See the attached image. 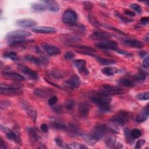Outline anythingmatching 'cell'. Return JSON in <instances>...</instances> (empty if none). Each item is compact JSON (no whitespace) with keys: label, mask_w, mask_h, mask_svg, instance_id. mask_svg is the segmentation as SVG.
Masks as SVG:
<instances>
[{"label":"cell","mask_w":149,"mask_h":149,"mask_svg":"<svg viewBox=\"0 0 149 149\" xmlns=\"http://www.w3.org/2000/svg\"><path fill=\"white\" fill-rule=\"evenodd\" d=\"M90 100L92 102L97 105L100 110L102 112H108L110 111V102L111 98L110 96L100 93L92 95L90 97Z\"/></svg>","instance_id":"6da1fadb"},{"label":"cell","mask_w":149,"mask_h":149,"mask_svg":"<svg viewBox=\"0 0 149 149\" xmlns=\"http://www.w3.org/2000/svg\"><path fill=\"white\" fill-rule=\"evenodd\" d=\"M1 129L6 134V136L8 139L12 140L17 144H22L20 132L19 127L17 125H15L12 130L5 126L1 125Z\"/></svg>","instance_id":"7a4b0ae2"},{"label":"cell","mask_w":149,"mask_h":149,"mask_svg":"<svg viewBox=\"0 0 149 149\" xmlns=\"http://www.w3.org/2000/svg\"><path fill=\"white\" fill-rule=\"evenodd\" d=\"M130 118V113L126 111H120L111 117L110 121L116 126H122L126 125Z\"/></svg>","instance_id":"3957f363"},{"label":"cell","mask_w":149,"mask_h":149,"mask_svg":"<svg viewBox=\"0 0 149 149\" xmlns=\"http://www.w3.org/2000/svg\"><path fill=\"white\" fill-rule=\"evenodd\" d=\"M0 93L2 95L8 96H20L23 93L20 88L3 83L0 86Z\"/></svg>","instance_id":"277c9868"},{"label":"cell","mask_w":149,"mask_h":149,"mask_svg":"<svg viewBox=\"0 0 149 149\" xmlns=\"http://www.w3.org/2000/svg\"><path fill=\"white\" fill-rule=\"evenodd\" d=\"M100 93L110 96L114 95H119L125 93L126 91L119 87L111 86L108 84H104L102 86V88L98 91Z\"/></svg>","instance_id":"5b68a950"},{"label":"cell","mask_w":149,"mask_h":149,"mask_svg":"<svg viewBox=\"0 0 149 149\" xmlns=\"http://www.w3.org/2000/svg\"><path fill=\"white\" fill-rule=\"evenodd\" d=\"M77 20V13L72 9L66 10L62 16V20L63 23L70 25H74Z\"/></svg>","instance_id":"8992f818"},{"label":"cell","mask_w":149,"mask_h":149,"mask_svg":"<svg viewBox=\"0 0 149 149\" xmlns=\"http://www.w3.org/2000/svg\"><path fill=\"white\" fill-rule=\"evenodd\" d=\"M20 102L22 109L24 110L26 115L31 119L34 123H36L37 118V113L36 111L29 102L25 100H22Z\"/></svg>","instance_id":"52a82bcc"},{"label":"cell","mask_w":149,"mask_h":149,"mask_svg":"<svg viewBox=\"0 0 149 149\" xmlns=\"http://www.w3.org/2000/svg\"><path fill=\"white\" fill-rule=\"evenodd\" d=\"M109 132H114L111 128L108 127L105 125H98L95 126L92 132H91L94 136H95L99 140L105 134H107Z\"/></svg>","instance_id":"ba28073f"},{"label":"cell","mask_w":149,"mask_h":149,"mask_svg":"<svg viewBox=\"0 0 149 149\" xmlns=\"http://www.w3.org/2000/svg\"><path fill=\"white\" fill-rule=\"evenodd\" d=\"M118 43L114 41H111L109 40H103L98 42L95 44V46L100 49H111L116 50L118 49Z\"/></svg>","instance_id":"9c48e42d"},{"label":"cell","mask_w":149,"mask_h":149,"mask_svg":"<svg viewBox=\"0 0 149 149\" xmlns=\"http://www.w3.org/2000/svg\"><path fill=\"white\" fill-rule=\"evenodd\" d=\"M31 36V33L24 30H16L11 31L6 35L7 40L15 38H25Z\"/></svg>","instance_id":"30bf717a"},{"label":"cell","mask_w":149,"mask_h":149,"mask_svg":"<svg viewBox=\"0 0 149 149\" xmlns=\"http://www.w3.org/2000/svg\"><path fill=\"white\" fill-rule=\"evenodd\" d=\"M112 35L107 32L102 31H95L89 36V38L93 40H109Z\"/></svg>","instance_id":"8fae6325"},{"label":"cell","mask_w":149,"mask_h":149,"mask_svg":"<svg viewBox=\"0 0 149 149\" xmlns=\"http://www.w3.org/2000/svg\"><path fill=\"white\" fill-rule=\"evenodd\" d=\"M42 47L47 54L50 56L57 55L61 53V49L58 47L51 44L43 43Z\"/></svg>","instance_id":"7c38bea8"},{"label":"cell","mask_w":149,"mask_h":149,"mask_svg":"<svg viewBox=\"0 0 149 149\" xmlns=\"http://www.w3.org/2000/svg\"><path fill=\"white\" fill-rule=\"evenodd\" d=\"M73 65L74 67L78 70V71L83 74H88L89 73L88 70L86 68V61L83 59H76L73 61Z\"/></svg>","instance_id":"4fadbf2b"},{"label":"cell","mask_w":149,"mask_h":149,"mask_svg":"<svg viewBox=\"0 0 149 149\" xmlns=\"http://www.w3.org/2000/svg\"><path fill=\"white\" fill-rule=\"evenodd\" d=\"M2 76L4 78L10 80L17 81H22L24 80V77L23 76L13 72H3L2 73Z\"/></svg>","instance_id":"5bb4252c"},{"label":"cell","mask_w":149,"mask_h":149,"mask_svg":"<svg viewBox=\"0 0 149 149\" xmlns=\"http://www.w3.org/2000/svg\"><path fill=\"white\" fill-rule=\"evenodd\" d=\"M37 22L31 19H19L16 22V24L21 27L23 28H30L34 27L37 25Z\"/></svg>","instance_id":"9a60e30c"},{"label":"cell","mask_w":149,"mask_h":149,"mask_svg":"<svg viewBox=\"0 0 149 149\" xmlns=\"http://www.w3.org/2000/svg\"><path fill=\"white\" fill-rule=\"evenodd\" d=\"M54 91L49 88H37L34 91L35 95L41 98H47L51 95Z\"/></svg>","instance_id":"2e32d148"},{"label":"cell","mask_w":149,"mask_h":149,"mask_svg":"<svg viewBox=\"0 0 149 149\" xmlns=\"http://www.w3.org/2000/svg\"><path fill=\"white\" fill-rule=\"evenodd\" d=\"M31 31L38 34H51L56 32V29L53 27L49 26H38L33 28Z\"/></svg>","instance_id":"e0dca14e"},{"label":"cell","mask_w":149,"mask_h":149,"mask_svg":"<svg viewBox=\"0 0 149 149\" xmlns=\"http://www.w3.org/2000/svg\"><path fill=\"white\" fill-rule=\"evenodd\" d=\"M51 126L58 130H66L67 125L61 119L55 118H51L49 120Z\"/></svg>","instance_id":"ac0fdd59"},{"label":"cell","mask_w":149,"mask_h":149,"mask_svg":"<svg viewBox=\"0 0 149 149\" xmlns=\"http://www.w3.org/2000/svg\"><path fill=\"white\" fill-rule=\"evenodd\" d=\"M19 69L23 74L28 76L29 78H30L32 80H37L39 78L38 74L36 72L33 70L32 69H31L27 66H20L19 67Z\"/></svg>","instance_id":"d6986e66"},{"label":"cell","mask_w":149,"mask_h":149,"mask_svg":"<svg viewBox=\"0 0 149 149\" xmlns=\"http://www.w3.org/2000/svg\"><path fill=\"white\" fill-rule=\"evenodd\" d=\"M30 41L27 40L25 38H15L8 40V44L10 47H22L29 43Z\"/></svg>","instance_id":"ffe728a7"},{"label":"cell","mask_w":149,"mask_h":149,"mask_svg":"<svg viewBox=\"0 0 149 149\" xmlns=\"http://www.w3.org/2000/svg\"><path fill=\"white\" fill-rule=\"evenodd\" d=\"M24 59L27 61L34 63L37 65H45L48 62V59L45 57L37 58L33 55H26L24 57Z\"/></svg>","instance_id":"44dd1931"},{"label":"cell","mask_w":149,"mask_h":149,"mask_svg":"<svg viewBox=\"0 0 149 149\" xmlns=\"http://www.w3.org/2000/svg\"><path fill=\"white\" fill-rule=\"evenodd\" d=\"M105 144L109 148H122L123 144L118 143L116 138L113 136H108L105 139Z\"/></svg>","instance_id":"7402d4cb"},{"label":"cell","mask_w":149,"mask_h":149,"mask_svg":"<svg viewBox=\"0 0 149 149\" xmlns=\"http://www.w3.org/2000/svg\"><path fill=\"white\" fill-rule=\"evenodd\" d=\"M66 85L71 88H76L80 86L81 84L80 79L77 76H73L65 81Z\"/></svg>","instance_id":"603a6c76"},{"label":"cell","mask_w":149,"mask_h":149,"mask_svg":"<svg viewBox=\"0 0 149 149\" xmlns=\"http://www.w3.org/2000/svg\"><path fill=\"white\" fill-rule=\"evenodd\" d=\"M149 115V110H148V104L143 108V109L137 115L135 119V121L137 123H142L145 122Z\"/></svg>","instance_id":"cb8c5ba5"},{"label":"cell","mask_w":149,"mask_h":149,"mask_svg":"<svg viewBox=\"0 0 149 149\" xmlns=\"http://www.w3.org/2000/svg\"><path fill=\"white\" fill-rule=\"evenodd\" d=\"M123 42L126 45L134 48H143L144 44L142 42L133 38H126L123 40Z\"/></svg>","instance_id":"d4e9b609"},{"label":"cell","mask_w":149,"mask_h":149,"mask_svg":"<svg viewBox=\"0 0 149 149\" xmlns=\"http://www.w3.org/2000/svg\"><path fill=\"white\" fill-rule=\"evenodd\" d=\"M27 132L28 133L29 137L32 143H36L38 142L40 139V136L37 132V130L31 127H29L26 129Z\"/></svg>","instance_id":"484cf974"},{"label":"cell","mask_w":149,"mask_h":149,"mask_svg":"<svg viewBox=\"0 0 149 149\" xmlns=\"http://www.w3.org/2000/svg\"><path fill=\"white\" fill-rule=\"evenodd\" d=\"M42 2L46 6V8L49 9L50 11L56 12H58L59 10V5L56 1L47 0L43 1Z\"/></svg>","instance_id":"4316f807"},{"label":"cell","mask_w":149,"mask_h":149,"mask_svg":"<svg viewBox=\"0 0 149 149\" xmlns=\"http://www.w3.org/2000/svg\"><path fill=\"white\" fill-rule=\"evenodd\" d=\"M80 136L82 137L86 143L91 146H94L99 140V139L94 136L91 133L90 134L80 133Z\"/></svg>","instance_id":"83f0119b"},{"label":"cell","mask_w":149,"mask_h":149,"mask_svg":"<svg viewBox=\"0 0 149 149\" xmlns=\"http://www.w3.org/2000/svg\"><path fill=\"white\" fill-rule=\"evenodd\" d=\"M90 109V105L87 102H81L78 107V112L80 116L86 117L89 113Z\"/></svg>","instance_id":"f1b7e54d"},{"label":"cell","mask_w":149,"mask_h":149,"mask_svg":"<svg viewBox=\"0 0 149 149\" xmlns=\"http://www.w3.org/2000/svg\"><path fill=\"white\" fill-rule=\"evenodd\" d=\"M66 130H67L69 134L73 136H76L78 134L80 135V134L78 127L72 123H70L68 126H67Z\"/></svg>","instance_id":"f546056e"},{"label":"cell","mask_w":149,"mask_h":149,"mask_svg":"<svg viewBox=\"0 0 149 149\" xmlns=\"http://www.w3.org/2000/svg\"><path fill=\"white\" fill-rule=\"evenodd\" d=\"M101 71L104 75L110 76L117 73L118 69L115 66H105L102 68Z\"/></svg>","instance_id":"4dcf8cb0"},{"label":"cell","mask_w":149,"mask_h":149,"mask_svg":"<svg viewBox=\"0 0 149 149\" xmlns=\"http://www.w3.org/2000/svg\"><path fill=\"white\" fill-rule=\"evenodd\" d=\"M118 82L122 86L126 87H133L135 86V83L132 79L127 78H122L120 79Z\"/></svg>","instance_id":"1f68e13d"},{"label":"cell","mask_w":149,"mask_h":149,"mask_svg":"<svg viewBox=\"0 0 149 149\" xmlns=\"http://www.w3.org/2000/svg\"><path fill=\"white\" fill-rule=\"evenodd\" d=\"M31 9L35 12H41L46 9V6L42 3L34 2L31 4Z\"/></svg>","instance_id":"d6a6232c"},{"label":"cell","mask_w":149,"mask_h":149,"mask_svg":"<svg viewBox=\"0 0 149 149\" xmlns=\"http://www.w3.org/2000/svg\"><path fill=\"white\" fill-rule=\"evenodd\" d=\"M2 56L5 58L9 59L12 61H17L19 59V58L17 57V54L14 51H7L4 52L2 54Z\"/></svg>","instance_id":"836d02e7"},{"label":"cell","mask_w":149,"mask_h":149,"mask_svg":"<svg viewBox=\"0 0 149 149\" xmlns=\"http://www.w3.org/2000/svg\"><path fill=\"white\" fill-rule=\"evenodd\" d=\"M65 147L67 148H71V149H84V148H87L84 144H82L81 143H77V142H73L72 143L66 144L65 146Z\"/></svg>","instance_id":"e575fe53"},{"label":"cell","mask_w":149,"mask_h":149,"mask_svg":"<svg viewBox=\"0 0 149 149\" xmlns=\"http://www.w3.org/2000/svg\"><path fill=\"white\" fill-rule=\"evenodd\" d=\"M95 58L97 59V61L100 63L102 65H113L116 63V62L113 60L109 59H106V58H101L99 56H95Z\"/></svg>","instance_id":"d590c367"},{"label":"cell","mask_w":149,"mask_h":149,"mask_svg":"<svg viewBox=\"0 0 149 149\" xmlns=\"http://www.w3.org/2000/svg\"><path fill=\"white\" fill-rule=\"evenodd\" d=\"M147 74L145 71L140 70L134 75V77L137 81H143L146 79Z\"/></svg>","instance_id":"8d00e7d4"},{"label":"cell","mask_w":149,"mask_h":149,"mask_svg":"<svg viewBox=\"0 0 149 149\" xmlns=\"http://www.w3.org/2000/svg\"><path fill=\"white\" fill-rule=\"evenodd\" d=\"M136 97L139 100H148L149 99V92L148 91H144V92H141L138 93Z\"/></svg>","instance_id":"74e56055"},{"label":"cell","mask_w":149,"mask_h":149,"mask_svg":"<svg viewBox=\"0 0 149 149\" xmlns=\"http://www.w3.org/2000/svg\"><path fill=\"white\" fill-rule=\"evenodd\" d=\"M75 105L74 101L72 99H68L65 102V107L68 111H72Z\"/></svg>","instance_id":"f35d334b"},{"label":"cell","mask_w":149,"mask_h":149,"mask_svg":"<svg viewBox=\"0 0 149 149\" xmlns=\"http://www.w3.org/2000/svg\"><path fill=\"white\" fill-rule=\"evenodd\" d=\"M72 47H74L79 49H81L83 50V51H87V52H95V49H94L93 48H91L89 46H86V45H71Z\"/></svg>","instance_id":"ab89813d"},{"label":"cell","mask_w":149,"mask_h":149,"mask_svg":"<svg viewBox=\"0 0 149 149\" xmlns=\"http://www.w3.org/2000/svg\"><path fill=\"white\" fill-rule=\"evenodd\" d=\"M124 134L125 137V139L126 140V141L130 144H131L133 141V139L131 136L130 132L128 128H125L124 129Z\"/></svg>","instance_id":"60d3db41"},{"label":"cell","mask_w":149,"mask_h":149,"mask_svg":"<svg viewBox=\"0 0 149 149\" xmlns=\"http://www.w3.org/2000/svg\"><path fill=\"white\" fill-rule=\"evenodd\" d=\"M130 134L133 139H137L141 136V132L139 129H134L130 132Z\"/></svg>","instance_id":"b9f144b4"},{"label":"cell","mask_w":149,"mask_h":149,"mask_svg":"<svg viewBox=\"0 0 149 149\" xmlns=\"http://www.w3.org/2000/svg\"><path fill=\"white\" fill-rule=\"evenodd\" d=\"M115 15L116 17H118L122 22H123L125 23H128L130 22H132L133 21L132 19H129L127 17H126L125 16H123V15H122L120 13H118V12H116L115 13Z\"/></svg>","instance_id":"7bdbcfd3"},{"label":"cell","mask_w":149,"mask_h":149,"mask_svg":"<svg viewBox=\"0 0 149 149\" xmlns=\"http://www.w3.org/2000/svg\"><path fill=\"white\" fill-rule=\"evenodd\" d=\"M101 26H102V27H106L107 29H110L111 30H113V31H115L117 33H120L122 34H125V33H124L123 31H122L121 30L113 27V26H111L109 24H107V23H101Z\"/></svg>","instance_id":"ee69618b"},{"label":"cell","mask_w":149,"mask_h":149,"mask_svg":"<svg viewBox=\"0 0 149 149\" xmlns=\"http://www.w3.org/2000/svg\"><path fill=\"white\" fill-rule=\"evenodd\" d=\"M88 19L89 22L94 26L96 27H99L101 26V23L99 22L94 17L92 16L91 15H88Z\"/></svg>","instance_id":"f6af8a7d"},{"label":"cell","mask_w":149,"mask_h":149,"mask_svg":"<svg viewBox=\"0 0 149 149\" xmlns=\"http://www.w3.org/2000/svg\"><path fill=\"white\" fill-rule=\"evenodd\" d=\"M52 109L55 113L57 114H61L63 112V108L61 105H53V107H52Z\"/></svg>","instance_id":"bcb514c9"},{"label":"cell","mask_w":149,"mask_h":149,"mask_svg":"<svg viewBox=\"0 0 149 149\" xmlns=\"http://www.w3.org/2000/svg\"><path fill=\"white\" fill-rule=\"evenodd\" d=\"M130 8L133 10H134L136 12L138 13H141V12H142V9H141V7L137 4V3H132L130 5Z\"/></svg>","instance_id":"7dc6e473"},{"label":"cell","mask_w":149,"mask_h":149,"mask_svg":"<svg viewBox=\"0 0 149 149\" xmlns=\"http://www.w3.org/2000/svg\"><path fill=\"white\" fill-rule=\"evenodd\" d=\"M58 101V97L55 95H52L49 97L48 101V103L50 106L54 105Z\"/></svg>","instance_id":"c3c4849f"},{"label":"cell","mask_w":149,"mask_h":149,"mask_svg":"<svg viewBox=\"0 0 149 149\" xmlns=\"http://www.w3.org/2000/svg\"><path fill=\"white\" fill-rule=\"evenodd\" d=\"M51 75L54 77V78H56V79H60V78H62V73L57 70H53L52 71V72H51Z\"/></svg>","instance_id":"681fc988"},{"label":"cell","mask_w":149,"mask_h":149,"mask_svg":"<svg viewBox=\"0 0 149 149\" xmlns=\"http://www.w3.org/2000/svg\"><path fill=\"white\" fill-rule=\"evenodd\" d=\"M0 104H1L0 105H1V108L2 109H5V108L9 107L11 103H10V101H7V100H1V102H0Z\"/></svg>","instance_id":"f907efd6"},{"label":"cell","mask_w":149,"mask_h":149,"mask_svg":"<svg viewBox=\"0 0 149 149\" xmlns=\"http://www.w3.org/2000/svg\"><path fill=\"white\" fill-rule=\"evenodd\" d=\"M146 143V140L144 139H139L137 141V142L136 143L134 148L136 149L138 148H140L141 147H142V146Z\"/></svg>","instance_id":"816d5d0a"},{"label":"cell","mask_w":149,"mask_h":149,"mask_svg":"<svg viewBox=\"0 0 149 149\" xmlns=\"http://www.w3.org/2000/svg\"><path fill=\"white\" fill-rule=\"evenodd\" d=\"M115 51H116V52H117L119 54H121V55H125V56H132V54L127 52L126 51H124V50H122V49H119L118 48L116 49Z\"/></svg>","instance_id":"f5cc1de1"},{"label":"cell","mask_w":149,"mask_h":149,"mask_svg":"<svg viewBox=\"0 0 149 149\" xmlns=\"http://www.w3.org/2000/svg\"><path fill=\"white\" fill-rule=\"evenodd\" d=\"M83 5L84 8L87 10H91L93 8V4L88 1H84L83 2Z\"/></svg>","instance_id":"db71d44e"},{"label":"cell","mask_w":149,"mask_h":149,"mask_svg":"<svg viewBox=\"0 0 149 149\" xmlns=\"http://www.w3.org/2000/svg\"><path fill=\"white\" fill-rule=\"evenodd\" d=\"M74 57V54L72 52H67L66 53H65V54L64 55V58L68 60H70L73 59Z\"/></svg>","instance_id":"11a10c76"},{"label":"cell","mask_w":149,"mask_h":149,"mask_svg":"<svg viewBox=\"0 0 149 149\" xmlns=\"http://www.w3.org/2000/svg\"><path fill=\"white\" fill-rule=\"evenodd\" d=\"M142 65L144 68H148L149 67V62H148V55H147L144 58L142 62Z\"/></svg>","instance_id":"9f6ffc18"},{"label":"cell","mask_w":149,"mask_h":149,"mask_svg":"<svg viewBox=\"0 0 149 149\" xmlns=\"http://www.w3.org/2000/svg\"><path fill=\"white\" fill-rule=\"evenodd\" d=\"M54 141H55V144H56L58 146H59V147H65V145L63 144V143L62 140L61 139H59V138H55V140H54Z\"/></svg>","instance_id":"6f0895ef"},{"label":"cell","mask_w":149,"mask_h":149,"mask_svg":"<svg viewBox=\"0 0 149 149\" xmlns=\"http://www.w3.org/2000/svg\"><path fill=\"white\" fill-rule=\"evenodd\" d=\"M148 22H149V17H147V16L143 17L140 19V23L143 24V25L148 24Z\"/></svg>","instance_id":"680465c9"},{"label":"cell","mask_w":149,"mask_h":149,"mask_svg":"<svg viewBox=\"0 0 149 149\" xmlns=\"http://www.w3.org/2000/svg\"><path fill=\"white\" fill-rule=\"evenodd\" d=\"M40 128H41V130L42 132H45V133H47L48 132V130H49V128H48V126L47 124L45 123H42L41 125V126H40Z\"/></svg>","instance_id":"91938a15"},{"label":"cell","mask_w":149,"mask_h":149,"mask_svg":"<svg viewBox=\"0 0 149 149\" xmlns=\"http://www.w3.org/2000/svg\"><path fill=\"white\" fill-rule=\"evenodd\" d=\"M0 148L1 149H5V148H8V146H6V144L3 141V140L2 138L0 139Z\"/></svg>","instance_id":"94428289"},{"label":"cell","mask_w":149,"mask_h":149,"mask_svg":"<svg viewBox=\"0 0 149 149\" xmlns=\"http://www.w3.org/2000/svg\"><path fill=\"white\" fill-rule=\"evenodd\" d=\"M125 13L126 15H128V16H129L130 17H133V16H134L136 15L134 12H132L131 10H126L125 11Z\"/></svg>","instance_id":"6125c7cd"},{"label":"cell","mask_w":149,"mask_h":149,"mask_svg":"<svg viewBox=\"0 0 149 149\" xmlns=\"http://www.w3.org/2000/svg\"><path fill=\"white\" fill-rule=\"evenodd\" d=\"M139 54H140V56L141 57H145L146 55L147 54V52H145V51H141Z\"/></svg>","instance_id":"be15d7a7"},{"label":"cell","mask_w":149,"mask_h":149,"mask_svg":"<svg viewBox=\"0 0 149 149\" xmlns=\"http://www.w3.org/2000/svg\"><path fill=\"white\" fill-rule=\"evenodd\" d=\"M39 145H40L39 147H38L39 148H47V147L45 146V144H42L41 143H40Z\"/></svg>","instance_id":"e7e4bbea"}]
</instances>
